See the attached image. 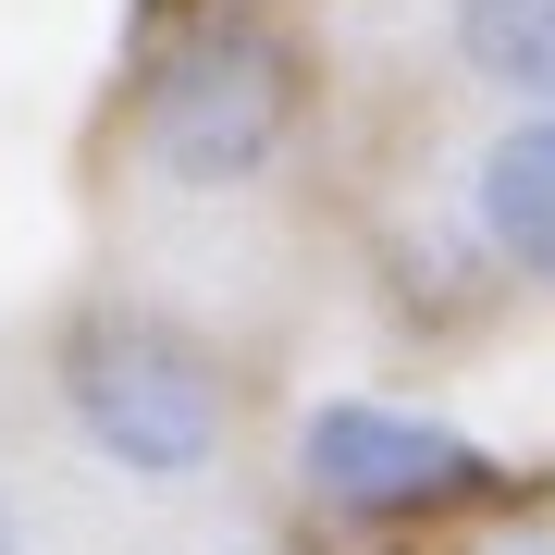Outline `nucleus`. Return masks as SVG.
<instances>
[{
  "label": "nucleus",
  "mask_w": 555,
  "mask_h": 555,
  "mask_svg": "<svg viewBox=\"0 0 555 555\" xmlns=\"http://www.w3.org/2000/svg\"><path fill=\"white\" fill-rule=\"evenodd\" d=\"M62 408H75L87 456H112L124 481H198L222 433H235V396H222V358L160 309H87L62 334Z\"/></svg>",
  "instance_id": "f257e3e1"
},
{
  "label": "nucleus",
  "mask_w": 555,
  "mask_h": 555,
  "mask_svg": "<svg viewBox=\"0 0 555 555\" xmlns=\"http://www.w3.org/2000/svg\"><path fill=\"white\" fill-rule=\"evenodd\" d=\"M284 137H297V62L272 38H247V25H222V38L160 62L137 160L160 185H185V198H235V185H259L284 160Z\"/></svg>",
  "instance_id": "f03ea898"
},
{
  "label": "nucleus",
  "mask_w": 555,
  "mask_h": 555,
  "mask_svg": "<svg viewBox=\"0 0 555 555\" xmlns=\"http://www.w3.org/2000/svg\"><path fill=\"white\" fill-rule=\"evenodd\" d=\"M297 481L334 518H433V506H481L494 494V456L469 433H444V420H420V408L321 396L297 420Z\"/></svg>",
  "instance_id": "7ed1b4c3"
},
{
  "label": "nucleus",
  "mask_w": 555,
  "mask_h": 555,
  "mask_svg": "<svg viewBox=\"0 0 555 555\" xmlns=\"http://www.w3.org/2000/svg\"><path fill=\"white\" fill-rule=\"evenodd\" d=\"M469 222H481V247H494V272H518V284L555 297V100H531L494 149H481Z\"/></svg>",
  "instance_id": "20e7f679"
},
{
  "label": "nucleus",
  "mask_w": 555,
  "mask_h": 555,
  "mask_svg": "<svg viewBox=\"0 0 555 555\" xmlns=\"http://www.w3.org/2000/svg\"><path fill=\"white\" fill-rule=\"evenodd\" d=\"M444 38L494 100H555V0H444Z\"/></svg>",
  "instance_id": "39448f33"
},
{
  "label": "nucleus",
  "mask_w": 555,
  "mask_h": 555,
  "mask_svg": "<svg viewBox=\"0 0 555 555\" xmlns=\"http://www.w3.org/2000/svg\"><path fill=\"white\" fill-rule=\"evenodd\" d=\"M494 555H555V531H506V543H494Z\"/></svg>",
  "instance_id": "423d86ee"
},
{
  "label": "nucleus",
  "mask_w": 555,
  "mask_h": 555,
  "mask_svg": "<svg viewBox=\"0 0 555 555\" xmlns=\"http://www.w3.org/2000/svg\"><path fill=\"white\" fill-rule=\"evenodd\" d=\"M0 555H25V518H13V506H0Z\"/></svg>",
  "instance_id": "0eeeda50"
}]
</instances>
